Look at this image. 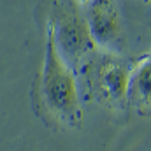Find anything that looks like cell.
I'll return each mask as SVG.
<instances>
[{
  "label": "cell",
  "mask_w": 151,
  "mask_h": 151,
  "mask_svg": "<svg viewBox=\"0 0 151 151\" xmlns=\"http://www.w3.org/2000/svg\"><path fill=\"white\" fill-rule=\"evenodd\" d=\"M46 27L53 34L56 49L76 70V74H79L99 53L86 21V14L79 11L77 2L74 0H51Z\"/></svg>",
  "instance_id": "7a4b0ae2"
},
{
  "label": "cell",
  "mask_w": 151,
  "mask_h": 151,
  "mask_svg": "<svg viewBox=\"0 0 151 151\" xmlns=\"http://www.w3.org/2000/svg\"><path fill=\"white\" fill-rule=\"evenodd\" d=\"M76 2H77V4H83V5H88L91 0H76Z\"/></svg>",
  "instance_id": "8992f818"
},
{
  "label": "cell",
  "mask_w": 151,
  "mask_h": 151,
  "mask_svg": "<svg viewBox=\"0 0 151 151\" xmlns=\"http://www.w3.org/2000/svg\"><path fill=\"white\" fill-rule=\"evenodd\" d=\"M132 70L134 62H128L116 53L100 51V55H95L81 72L86 76L90 91L97 102L113 111H125Z\"/></svg>",
  "instance_id": "3957f363"
},
{
  "label": "cell",
  "mask_w": 151,
  "mask_h": 151,
  "mask_svg": "<svg viewBox=\"0 0 151 151\" xmlns=\"http://www.w3.org/2000/svg\"><path fill=\"white\" fill-rule=\"evenodd\" d=\"M128 102L141 116L151 114V53L134 62L128 86Z\"/></svg>",
  "instance_id": "5b68a950"
},
{
  "label": "cell",
  "mask_w": 151,
  "mask_h": 151,
  "mask_svg": "<svg viewBox=\"0 0 151 151\" xmlns=\"http://www.w3.org/2000/svg\"><path fill=\"white\" fill-rule=\"evenodd\" d=\"M146 2H150V0H146Z\"/></svg>",
  "instance_id": "52a82bcc"
},
{
  "label": "cell",
  "mask_w": 151,
  "mask_h": 151,
  "mask_svg": "<svg viewBox=\"0 0 151 151\" xmlns=\"http://www.w3.org/2000/svg\"><path fill=\"white\" fill-rule=\"evenodd\" d=\"M86 21L99 51L121 55V47L125 46V25L114 0H91L88 4Z\"/></svg>",
  "instance_id": "277c9868"
},
{
  "label": "cell",
  "mask_w": 151,
  "mask_h": 151,
  "mask_svg": "<svg viewBox=\"0 0 151 151\" xmlns=\"http://www.w3.org/2000/svg\"><path fill=\"white\" fill-rule=\"evenodd\" d=\"M37 109L47 121L77 128L83 123V107L76 70L56 49L51 30L46 27L44 58L37 76Z\"/></svg>",
  "instance_id": "6da1fadb"
}]
</instances>
